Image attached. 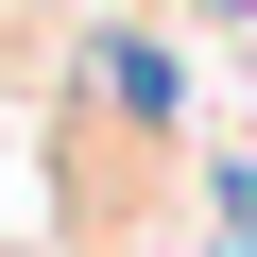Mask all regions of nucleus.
<instances>
[{
    "label": "nucleus",
    "mask_w": 257,
    "mask_h": 257,
    "mask_svg": "<svg viewBox=\"0 0 257 257\" xmlns=\"http://www.w3.org/2000/svg\"><path fill=\"white\" fill-rule=\"evenodd\" d=\"M223 257H257V172H223Z\"/></svg>",
    "instance_id": "nucleus-1"
}]
</instances>
